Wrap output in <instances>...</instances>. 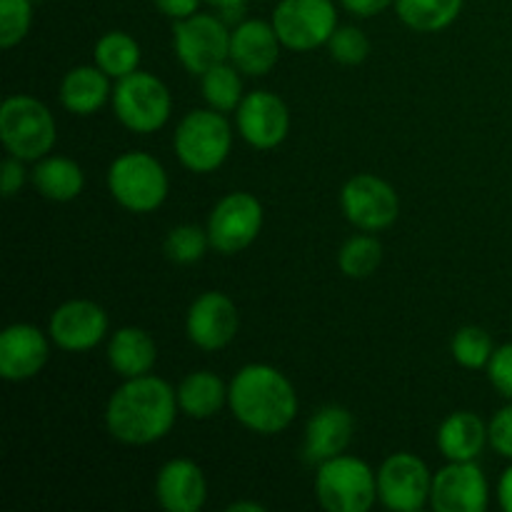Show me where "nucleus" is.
Listing matches in <instances>:
<instances>
[{"instance_id":"f257e3e1","label":"nucleus","mask_w":512,"mask_h":512,"mask_svg":"<svg viewBox=\"0 0 512 512\" xmlns=\"http://www.w3.org/2000/svg\"><path fill=\"white\" fill-rule=\"evenodd\" d=\"M178 390L158 375L123 380L105 405V428L123 445H150L173 430Z\"/></svg>"},{"instance_id":"f03ea898","label":"nucleus","mask_w":512,"mask_h":512,"mask_svg":"<svg viewBox=\"0 0 512 512\" xmlns=\"http://www.w3.org/2000/svg\"><path fill=\"white\" fill-rule=\"evenodd\" d=\"M228 408L243 428L275 435L293 425L298 415V393L278 368L250 363L230 380Z\"/></svg>"},{"instance_id":"7ed1b4c3","label":"nucleus","mask_w":512,"mask_h":512,"mask_svg":"<svg viewBox=\"0 0 512 512\" xmlns=\"http://www.w3.org/2000/svg\"><path fill=\"white\" fill-rule=\"evenodd\" d=\"M0 140L10 155L38 163L58 140L53 113L33 95H10L0 105Z\"/></svg>"},{"instance_id":"20e7f679","label":"nucleus","mask_w":512,"mask_h":512,"mask_svg":"<svg viewBox=\"0 0 512 512\" xmlns=\"http://www.w3.org/2000/svg\"><path fill=\"white\" fill-rule=\"evenodd\" d=\"M173 150L190 173H213L233 150V128L220 110H190L175 128Z\"/></svg>"},{"instance_id":"39448f33","label":"nucleus","mask_w":512,"mask_h":512,"mask_svg":"<svg viewBox=\"0 0 512 512\" xmlns=\"http://www.w3.org/2000/svg\"><path fill=\"white\" fill-rule=\"evenodd\" d=\"M315 498L328 512H368L378 503V473L353 455L330 458L318 465Z\"/></svg>"},{"instance_id":"423d86ee","label":"nucleus","mask_w":512,"mask_h":512,"mask_svg":"<svg viewBox=\"0 0 512 512\" xmlns=\"http://www.w3.org/2000/svg\"><path fill=\"white\" fill-rule=\"evenodd\" d=\"M108 190L120 208L130 213H153L168 198L170 180L158 158L130 150L110 165Z\"/></svg>"},{"instance_id":"0eeeda50","label":"nucleus","mask_w":512,"mask_h":512,"mask_svg":"<svg viewBox=\"0 0 512 512\" xmlns=\"http://www.w3.org/2000/svg\"><path fill=\"white\" fill-rule=\"evenodd\" d=\"M110 100H113L115 118L130 133H158L173 113V98H170L168 85L143 70H135V73L120 78Z\"/></svg>"},{"instance_id":"6e6552de","label":"nucleus","mask_w":512,"mask_h":512,"mask_svg":"<svg viewBox=\"0 0 512 512\" xmlns=\"http://www.w3.org/2000/svg\"><path fill=\"white\" fill-rule=\"evenodd\" d=\"M270 23L283 48L308 53L328 45L338 30V8L333 0H280Z\"/></svg>"},{"instance_id":"1a4fd4ad","label":"nucleus","mask_w":512,"mask_h":512,"mask_svg":"<svg viewBox=\"0 0 512 512\" xmlns=\"http://www.w3.org/2000/svg\"><path fill=\"white\" fill-rule=\"evenodd\" d=\"M173 50L183 68L193 75L208 73L230 58V30L225 20L210 13H195L175 20Z\"/></svg>"},{"instance_id":"9d476101","label":"nucleus","mask_w":512,"mask_h":512,"mask_svg":"<svg viewBox=\"0 0 512 512\" xmlns=\"http://www.w3.org/2000/svg\"><path fill=\"white\" fill-rule=\"evenodd\" d=\"M210 248L223 255H238L255 243L263 230V205L253 193H230L208 218Z\"/></svg>"},{"instance_id":"9b49d317","label":"nucleus","mask_w":512,"mask_h":512,"mask_svg":"<svg viewBox=\"0 0 512 512\" xmlns=\"http://www.w3.org/2000/svg\"><path fill=\"white\" fill-rule=\"evenodd\" d=\"M340 208L345 218L363 233H378L390 228L400 215V198L388 180L378 175H353L343 185Z\"/></svg>"},{"instance_id":"f8f14e48","label":"nucleus","mask_w":512,"mask_h":512,"mask_svg":"<svg viewBox=\"0 0 512 512\" xmlns=\"http://www.w3.org/2000/svg\"><path fill=\"white\" fill-rule=\"evenodd\" d=\"M433 473L413 453H395L378 470V500L393 512H418L430 505Z\"/></svg>"},{"instance_id":"ddd939ff","label":"nucleus","mask_w":512,"mask_h":512,"mask_svg":"<svg viewBox=\"0 0 512 512\" xmlns=\"http://www.w3.org/2000/svg\"><path fill=\"white\" fill-rule=\"evenodd\" d=\"M490 503L488 478L475 460L450 463L433 475L430 508L435 512H485Z\"/></svg>"},{"instance_id":"4468645a","label":"nucleus","mask_w":512,"mask_h":512,"mask_svg":"<svg viewBox=\"0 0 512 512\" xmlns=\"http://www.w3.org/2000/svg\"><path fill=\"white\" fill-rule=\"evenodd\" d=\"M235 125L240 138L258 150H273L288 138L290 110L280 95L270 90L245 93L243 103L235 110Z\"/></svg>"},{"instance_id":"2eb2a0df","label":"nucleus","mask_w":512,"mask_h":512,"mask_svg":"<svg viewBox=\"0 0 512 512\" xmlns=\"http://www.w3.org/2000/svg\"><path fill=\"white\" fill-rule=\"evenodd\" d=\"M238 328V305L218 290L198 295L188 308V318H185V333H188L190 343L205 353H215V350H223L225 345L233 343Z\"/></svg>"},{"instance_id":"dca6fc26","label":"nucleus","mask_w":512,"mask_h":512,"mask_svg":"<svg viewBox=\"0 0 512 512\" xmlns=\"http://www.w3.org/2000/svg\"><path fill=\"white\" fill-rule=\"evenodd\" d=\"M108 315L93 300H68L53 310L48 335L65 353H85L108 335Z\"/></svg>"},{"instance_id":"f3484780","label":"nucleus","mask_w":512,"mask_h":512,"mask_svg":"<svg viewBox=\"0 0 512 512\" xmlns=\"http://www.w3.org/2000/svg\"><path fill=\"white\" fill-rule=\"evenodd\" d=\"M50 343L40 328L30 323H13L0 333V378L8 383H25L45 368Z\"/></svg>"},{"instance_id":"a211bd4d","label":"nucleus","mask_w":512,"mask_h":512,"mask_svg":"<svg viewBox=\"0 0 512 512\" xmlns=\"http://www.w3.org/2000/svg\"><path fill=\"white\" fill-rule=\"evenodd\" d=\"M280 43L273 23L243 20L230 30V63L250 78H263L278 65Z\"/></svg>"},{"instance_id":"6ab92c4d","label":"nucleus","mask_w":512,"mask_h":512,"mask_svg":"<svg viewBox=\"0 0 512 512\" xmlns=\"http://www.w3.org/2000/svg\"><path fill=\"white\" fill-rule=\"evenodd\" d=\"M155 498L168 512H198L208 500L203 468L188 458L168 460L155 478Z\"/></svg>"},{"instance_id":"aec40b11","label":"nucleus","mask_w":512,"mask_h":512,"mask_svg":"<svg viewBox=\"0 0 512 512\" xmlns=\"http://www.w3.org/2000/svg\"><path fill=\"white\" fill-rule=\"evenodd\" d=\"M355 420L348 408L343 405H323L310 415L305 425L303 458L308 463L320 465L330 458H338L348 450L353 440Z\"/></svg>"},{"instance_id":"412c9836","label":"nucleus","mask_w":512,"mask_h":512,"mask_svg":"<svg viewBox=\"0 0 512 512\" xmlns=\"http://www.w3.org/2000/svg\"><path fill=\"white\" fill-rule=\"evenodd\" d=\"M108 363L113 373L123 380L140 378V375L153 373L155 363H158V345L148 330L125 325L110 335Z\"/></svg>"},{"instance_id":"4be33fe9","label":"nucleus","mask_w":512,"mask_h":512,"mask_svg":"<svg viewBox=\"0 0 512 512\" xmlns=\"http://www.w3.org/2000/svg\"><path fill=\"white\" fill-rule=\"evenodd\" d=\"M488 443V423L473 410L450 413L438 428V450L450 463L478 460Z\"/></svg>"},{"instance_id":"5701e85b","label":"nucleus","mask_w":512,"mask_h":512,"mask_svg":"<svg viewBox=\"0 0 512 512\" xmlns=\"http://www.w3.org/2000/svg\"><path fill=\"white\" fill-rule=\"evenodd\" d=\"M113 98L110 75L103 73L98 65H78L68 70L60 83V103L68 113L88 115L98 113L108 100Z\"/></svg>"},{"instance_id":"b1692460","label":"nucleus","mask_w":512,"mask_h":512,"mask_svg":"<svg viewBox=\"0 0 512 512\" xmlns=\"http://www.w3.org/2000/svg\"><path fill=\"white\" fill-rule=\"evenodd\" d=\"M175 390L180 413L193 420H210L228 405L230 385H225V380L213 370H193Z\"/></svg>"},{"instance_id":"393cba45","label":"nucleus","mask_w":512,"mask_h":512,"mask_svg":"<svg viewBox=\"0 0 512 512\" xmlns=\"http://www.w3.org/2000/svg\"><path fill=\"white\" fill-rule=\"evenodd\" d=\"M30 183L45 200L70 203L83 193L85 173L75 160L63 158V155H45L30 170Z\"/></svg>"},{"instance_id":"a878e982","label":"nucleus","mask_w":512,"mask_h":512,"mask_svg":"<svg viewBox=\"0 0 512 512\" xmlns=\"http://www.w3.org/2000/svg\"><path fill=\"white\" fill-rule=\"evenodd\" d=\"M463 10V0H395V13L418 33H438L453 25Z\"/></svg>"},{"instance_id":"bb28decb","label":"nucleus","mask_w":512,"mask_h":512,"mask_svg":"<svg viewBox=\"0 0 512 512\" xmlns=\"http://www.w3.org/2000/svg\"><path fill=\"white\" fill-rule=\"evenodd\" d=\"M93 58H95V65H98L103 73H108L110 78L120 80L125 78V75L138 70L140 45L130 33H123V30H110V33H105L103 38L95 43Z\"/></svg>"},{"instance_id":"cd10ccee","label":"nucleus","mask_w":512,"mask_h":512,"mask_svg":"<svg viewBox=\"0 0 512 512\" xmlns=\"http://www.w3.org/2000/svg\"><path fill=\"white\" fill-rule=\"evenodd\" d=\"M200 88H203V98L208 108L220 110V113H235L245 98L240 70L230 60L200 75Z\"/></svg>"},{"instance_id":"c85d7f7f","label":"nucleus","mask_w":512,"mask_h":512,"mask_svg":"<svg viewBox=\"0 0 512 512\" xmlns=\"http://www.w3.org/2000/svg\"><path fill=\"white\" fill-rule=\"evenodd\" d=\"M383 263V245L373 235H353L338 253L340 273L353 280L370 278Z\"/></svg>"},{"instance_id":"c756f323","label":"nucleus","mask_w":512,"mask_h":512,"mask_svg":"<svg viewBox=\"0 0 512 512\" xmlns=\"http://www.w3.org/2000/svg\"><path fill=\"white\" fill-rule=\"evenodd\" d=\"M450 353L458 365L468 370H480L488 368L490 358L495 353V343L490 338V333L480 325H465L450 340Z\"/></svg>"},{"instance_id":"7c9ffc66","label":"nucleus","mask_w":512,"mask_h":512,"mask_svg":"<svg viewBox=\"0 0 512 512\" xmlns=\"http://www.w3.org/2000/svg\"><path fill=\"white\" fill-rule=\"evenodd\" d=\"M210 248L208 230H203L200 225H175L168 235H165V258L175 265H193L198 260H203L205 250Z\"/></svg>"},{"instance_id":"2f4dec72","label":"nucleus","mask_w":512,"mask_h":512,"mask_svg":"<svg viewBox=\"0 0 512 512\" xmlns=\"http://www.w3.org/2000/svg\"><path fill=\"white\" fill-rule=\"evenodd\" d=\"M35 0H0V45L13 48L23 43L33 25Z\"/></svg>"},{"instance_id":"473e14b6","label":"nucleus","mask_w":512,"mask_h":512,"mask_svg":"<svg viewBox=\"0 0 512 512\" xmlns=\"http://www.w3.org/2000/svg\"><path fill=\"white\" fill-rule=\"evenodd\" d=\"M330 58L340 65H360L368 60L370 55V40L355 25H338L328 40Z\"/></svg>"},{"instance_id":"72a5a7b5","label":"nucleus","mask_w":512,"mask_h":512,"mask_svg":"<svg viewBox=\"0 0 512 512\" xmlns=\"http://www.w3.org/2000/svg\"><path fill=\"white\" fill-rule=\"evenodd\" d=\"M490 385L503 395L505 400H512V343L495 348L493 358L488 363Z\"/></svg>"},{"instance_id":"f704fd0d","label":"nucleus","mask_w":512,"mask_h":512,"mask_svg":"<svg viewBox=\"0 0 512 512\" xmlns=\"http://www.w3.org/2000/svg\"><path fill=\"white\" fill-rule=\"evenodd\" d=\"M488 440L490 448L500 455V458L512 460V400L505 408H500L488 423Z\"/></svg>"},{"instance_id":"c9c22d12","label":"nucleus","mask_w":512,"mask_h":512,"mask_svg":"<svg viewBox=\"0 0 512 512\" xmlns=\"http://www.w3.org/2000/svg\"><path fill=\"white\" fill-rule=\"evenodd\" d=\"M23 163H25V160L15 158V155L5 158L3 168H0V190H3L5 198H13V195L18 193V190L25 185V178H28V173H25Z\"/></svg>"},{"instance_id":"e433bc0d","label":"nucleus","mask_w":512,"mask_h":512,"mask_svg":"<svg viewBox=\"0 0 512 512\" xmlns=\"http://www.w3.org/2000/svg\"><path fill=\"white\" fill-rule=\"evenodd\" d=\"M395 0H340L345 10L355 18H375L380 15L383 10H388Z\"/></svg>"},{"instance_id":"4c0bfd02","label":"nucleus","mask_w":512,"mask_h":512,"mask_svg":"<svg viewBox=\"0 0 512 512\" xmlns=\"http://www.w3.org/2000/svg\"><path fill=\"white\" fill-rule=\"evenodd\" d=\"M153 3L160 13L168 15V18L173 20L190 18V15L198 13L200 8V0H153Z\"/></svg>"},{"instance_id":"58836bf2","label":"nucleus","mask_w":512,"mask_h":512,"mask_svg":"<svg viewBox=\"0 0 512 512\" xmlns=\"http://www.w3.org/2000/svg\"><path fill=\"white\" fill-rule=\"evenodd\" d=\"M498 500H500V508L505 512H512V465L500 475V483H498Z\"/></svg>"},{"instance_id":"ea45409f","label":"nucleus","mask_w":512,"mask_h":512,"mask_svg":"<svg viewBox=\"0 0 512 512\" xmlns=\"http://www.w3.org/2000/svg\"><path fill=\"white\" fill-rule=\"evenodd\" d=\"M205 3L213 5V8H218L220 13H225L228 18H233L235 13H243V8L248 0H205Z\"/></svg>"},{"instance_id":"a19ab883","label":"nucleus","mask_w":512,"mask_h":512,"mask_svg":"<svg viewBox=\"0 0 512 512\" xmlns=\"http://www.w3.org/2000/svg\"><path fill=\"white\" fill-rule=\"evenodd\" d=\"M228 512H265V505L248 503V500H238V503L228 505Z\"/></svg>"}]
</instances>
